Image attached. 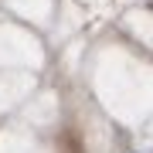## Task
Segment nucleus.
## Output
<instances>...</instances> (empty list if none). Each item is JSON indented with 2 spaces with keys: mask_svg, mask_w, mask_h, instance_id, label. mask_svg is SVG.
Listing matches in <instances>:
<instances>
[]
</instances>
